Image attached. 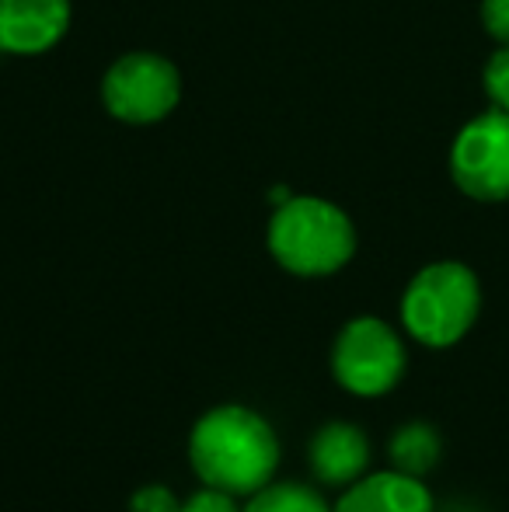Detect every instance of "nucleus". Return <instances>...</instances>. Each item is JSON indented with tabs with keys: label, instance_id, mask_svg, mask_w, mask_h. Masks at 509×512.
I'll return each instance as SVG.
<instances>
[{
	"label": "nucleus",
	"instance_id": "1",
	"mask_svg": "<svg viewBox=\"0 0 509 512\" xmlns=\"http://www.w3.org/2000/svg\"><path fill=\"white\" fill-rule=\"evenodd\" d=\"M279 436L269 418L248 405L210 408L189 436V460L199 481L238 499H252L279 471Z\"/></svg>",
	"mask_w": 509,
	"mask_h": 512
},
{
	"label": "nucleus",
	"instance_id": "2",
	"mask_svg": "<svg viewBox=\"0 0 509 512\" xmlns=\"http://www.w3.org/2000/svg\"><path fill=\"white\" fill-rule=\"evenodd\" d=\"M269 251L293 276H332L356 255V227L318 196H290L269 220Z\"/></svg>",
	"mask_w": 509,
	"mask_h": 512
},
{
	"label": "nucleus",
	"instance_id": "3",
	"mask_svg": "<svg viewBox=\"0 0 509 512\" xmlns=\"http://www.w3.org/2000/svg\"><path fill=\"white\" fill-rule=\"evenodd\" d=\"M482 286L461 262H433L408 283L401 297V324L419 345L450 349L478 321Z\"/></svg>",
	"mask_w": 509,
	"mask_h": 512
},
{
	"label": "nucleus",
	"instance_id": "4",
	"mask_svg": "<svg viewBox=\"0 0 509 512\" xmlns=\"http://www.w3.org/2000/svg\"><path fill=\"white\" fill-rule=\"evenodd\" d=\"M408 352L401 335L381 317H353L332 345V373L356 398H384L401 384Z\"/></svg>",
	"mask_w": 509,
	"mask_h": 512
},
{
	"label": "nucleus",
	"instance_id": "5",
	"mask_svg": "<svg viewBox=\"0 0 509 512\" xmlns=\"http://www.w3.org/2000/svg\"><path fill=\"white\" fill-rule=\"evenodd\" d=\"M102 98L116 119L147 126L171 115V108L182 98V77L164 56L129 53L105 74Z\"/></svg>",
	"mask_w": 509,
	"mask_h": 512
},
{
	"label": "nucleus",
	"instance_id": "6",
	"mask_svg": "<svg viewBox=\"0 0 509 512\" xmlns=\"http://www.w3.org/2000/svg\"><path fill=\"white\" fill-rule=\"evenodd\" d=\"M450 171L461 192L482 203L509 199V112H492L471 119L461 129L450 154Z\"/></svg>",
	"mask_w": 509,
	"mask_h": 512
},
{
	"label": "nucleus",
	"instance_id": "7",
	"mask_svg": "<svg viewBox=\"0 0 509 512\" xmlns=\"http://www.w3.org/2000/svg\"><path fill=\"white\" fill-rule=\"evenodd\" d=\"M70 28V0H0V49L46 53Z\"/></svg>",
	"mask_w": 509,
	"mask_h": 512
},
{
	"label": "nucleus",
	"instance_id": "8",
	"mask_svg": "<svg viewBox=\"0 0 509 512\" xmlns=\"http://www.w3.org/2000/svg\"><path fill=\"white\" fill-rule=\"evenodd\" d=\"M332 512H436V502L422 478L387 467L353 481Z\"/></svg>",
	"mask_w": 509,
	"mask_h": 512
},
{
	"label": "nucleus",
	"instance_id": "9",
	"mask_svg": "<svg viewBox=\"0 0 509 512\" xmlns=\"http://www.w3.org/2000/svg\"><path fill=\"white\" fill-rule=\"evenodd\" d=\"M370 467V439L353 422H328L311 439V471L321 485L349 488Z\"/></svg>",
	"mask_w": 509,
	"mask_h": 512
},
{
	"label": "nucleus",
	"instance_id": "10",
	"mask_svg": "<svg viewBox=\"0 0 509 512\" xmlns=\"http://www.w3.org/2000/svg\"><path fill=\"white\" fill-rule=\"evenodd\" d=\"M440 453H443V439L429 422H405L391 436V446H387V457H391L394 471L415 474V478H426L440 464Z\"/></svg>",
	"mask_w": 509,
	"mask_h": 512
},
{
	"label": "nucleus",
	"instance_id": "11",
	"mask_svg": "<svg viewBox=\"0 0 509 512\" xmlns=\"http://www.w3.org/2000/svg\"><path fill=\"white\" fill-rule=\"evenodd\" d=\"M241 512H332V506L325 502V495L307 485H297V481H279L276 485L272 481L262 492H255Z\"/></svg>",
	"mask_w": 509,
	"mask_h": 512
},
{
	"label": "nucleus",
	"instance_id": "12",
	"mask_svg": "<svg viewBox=\"0 0 509 512\" xmlns=\"http://www.w3.org/2000/svg\"><path fill=\"white\" fill-rule=\"evenodd\" d=\"M126 512H182V502L168 485H143L129 495Z\"/></svg>",
	"mask_w": 509,
	"mask_h": 512
},
{
	"label": "nucleus",
	"instance_id": "13",
	"mask_svg": "<svg viewBox=\"0 0 509 512\" xmlns=\"http://www.w3.org/2000/svg\"><path fill=\"white\" fill-rule=\"evenodd\" d=\"M485 88H489V98L496 102V108L509 112V46L499 49L489 60V67H485Z\"/></svg>",
	"mask_w": 509,
	"mask_h": 512
},
{
	"label": "nucleus",
	"instance_id": "14",
	"mask_svg": "<svg viewBox=\"0 0 509 512\" xmlns=\"http://www.w3.org/2000/svg\"><path fill=\"white\" fill-rule=\"evenodd\" d=\"M182 512H241V506H238V495L203 485L199 492H192L189 499L182 502Z\"/></svg>",
	"mask_w": 509,
	"mask_h": 512
},
{
	"label": "nucleus",
	"instance_id": "15",
	"mask_svg": "<svg viewBox=\"0 0 509 512\" xmlns=\"http://www.w3.org/2000/svg\"><path fill=\"white\" fill-rule=\"evenodd\" d=\"M482 21H485V28H489L492 39H499L509 46V0H485Z\"/></svg>",
	"mask_w": 509,
	"mask_h": 512
}]
</instances>
